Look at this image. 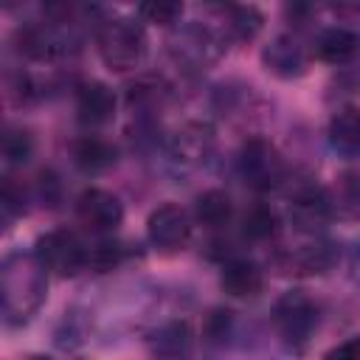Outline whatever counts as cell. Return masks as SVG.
Segmentation results:
<instances>
[{"label":"cell","mask_w":360,"mask_h":360,"mask_svg":"<svg viewBox=\"0 0 360 360\" xmlns=\"http://www.w3.org/2000/svg\"><path fill=\"white\" fill-rule=\"evenodd\" d=\"M48 270L37 253L14 250L0 264V309L6 326L28 323L48 298Z\"/></svg>","instance_id":"obj_1"},{"label":"cell","mask_w":360,"mask_h":360,"mask_svg":"<svg viewBox=\"0 0 360 360\" xmlns=\"http://www.w3.org/2000/svg\"><path fill=\"white\" fill-rule=\"evenodd\" d=\"M96 48L101 62L115 70V73H127L141 68V62L146 59L149 51V39H146V28L138 17H107L98 22L96 28Z\"/></svg>","instance_id":"obj_2"},{"label":"cell","mask_w":360,"mask_h":360,"mask_svg":"<svg viewBox=\"0 0 360 360\" xmlns=\"http://www.w3.org/2000/svg\"><path fill=\"white\" fill-rule=\"evenodd\" d=\"M318 321H321L318 304L304 290L281 292L270 312V323H273L278 340L290 352H304L309 346V340L318 332Z\"/></svg>","instance_id":"obj_3"},{"label":"cell","mask_w":360,"mask_h":360,"mask_svg":"<svg viewBox=\"0 0 360 360\" xmlns=\"http://www.w3.org/2000/svg\"><path fill=\"white\" fill-rule=\"evenodd\" d=\"M225 34L205 22H183L169 37V56L186 73H202L225 53Z\"/></svg>","instance_id":"obj_4"},{"label":"cell","mask_w":360,"mask_h":360,"mask_svg":"<svg viewBox=\"0 0 360 360\" xmlns=\"http://www.w3.org/2000/svg\"><path fill=\"white\" fill-rule=\"evenodd\" d=\"M236 172L253 191H273L287 180V163L281 152L262 135L245 138L236 155Z\"/></svg>","instance_id":"obj_5"},{"label":"cell","mask_w":360,"mask_h":360,"mask_svg":"<svg viewBox=\"0 0 360 360\" xmlns=\"http://www.w3.org/2000/svg\"><path fill=\"white\" fill-rule=\"evenodd\" d=\"M34 253L45 264V270L51 276H59V278L79 276L87 267V259H90V250L82 245V239L73 231H65V228H56V231H48L42 236H37Z\"/></svg>","instance_id":"obj_6"},{"label":"cell","mask_w":360,"mask_h":360,"mask_svg":"<svg viewBox=\"0 0 360 360\" xmlns=\"http://www.w3.org/2000/svg\"><path fill=\"white\" fill-rule=\"evenodd\" d=\"M329 188L318 186L315 180H298L287 197V219L301 233H318L332 219Z\"/></svg>","instance_id":"obj_7"},{"label":"cell","mask_w":360,"mask_h":360,"mask_svg":"<svg viewBox=\"0 0 360 360\" xmlns=\"http://www.w3.org/2000/svg\"><path fill=\"white\" fill-rule=\"evenodd\" d=\"M191 217L183 205L177 202H163L158 205L149 219H146V236H149V245L163 253V256H174L180 250H186V245L191 242Z\"/></svg>","instance_id":"obj_8"},{"label":"cell","mask_w":360,"mask_h":360,"mask_svg":"<svg viewBox=\"0 0 360 360\" xmlns=\"http://www.w3.org/2000/svg\"><path fill=\"white\" fill-rule=\"evenodd\" d=\"M338 264V248L329 239H312L284 248L273 256V267L284 276H326Z\"/></svg>","instance_id":"obj_9"},{"label":"cell","mask_w":360,"mask_h":360,"mask_svg":"<svg viewBox=\"0 0 360 360\" xmlns=\"http://www.w3.org/2000/svg\"><path fill=\"white\" fill-rule=\"evenodd\" d=\"M217 146V132L208 121H186L169 138V155L183 169H197L211 160Z\"/></svg>","instance_id":"obj_10"},{"label":"cell","mask_w":360,"mask_h":360,"mask_svg":"<svg viewBox=\"0 0 360 360\" xmlns=\"http://www.w3.org/2000/svg\"><path fill=\"white\" fill-rule=\"evenodd\" d=\"M76 219L90 233H112L124 222V202L107 188H84L76 200Z\"/></svg>","instance_id":"obj_11"},{"label":"cell","mask_w":360,"mask_h":360,"mask_svg":"<svg viewBox=\"0 0 360 360\" xmlns=\"http://www.w3.org/2000/svg\"><path fill=\"white\" fill-rule=\"evenodd\" d=\"M262 65L276 79H298L307 73L309 65V48L295 34H278L273 37L262 51Z\"/></svg>","instance_id":"obj_12"},{"label":"cell","mask_w":360,"mask_h":360,"mask_svg":"<svg viewBox=\"0 0 360 360\" xmlns=\"http://www.w3.org/2000/svg\"><path fill=\"white\" fill-rule=\"evenodd\" d=\"M115 110H118V98H115L110 84L96 82V79L79 84V90H76V118L84 127H90V129L107 127L115 118Z\"/></svg>","instance_id":"obj_13"},{"label":"cell","mask_w":360,"mask_h":360,"mask_svg":"<svg viewBox=\"0 0 360 360\" xmlns=\"http://www.w3.org/2000/svg\"><path fill=\"white\" fill-rule=\"evenodd\" d=\"M146 346H149V354L155 360H186L194 349L191 323L183 318H172V321H166L149 332Z\"/></svg>","instance_id":"obj_14"},{"label":"cell","mask_w":360,"mask_h":360,"mask_svg":"<svg viewBox=\"0 0 360 360\" xmlns=\"http://www.w3.org/2000/svg\"><path fill=\"white\" fill-rule=\"evenodd\" d=\"M219 287L231 298H256L264 290V270L245 256H233L222 262Z\"/></svg>","instance_id":"obj_15"},{"label":"cell","mask_w":360,"mask_h":360,"mask_svg":"<svg viewBox=\"0 0 360 360\" xmlns=\"http://www.w3.org/2000/svg\"><path fill=\"white\" fill-rule=\"evenodd\" d=\"M70 158H73V163H76L79 172H84V174H101V172H107V169H112L118 163V146L110 138L90 132V135H82V138L73 141Z\"/></svg>","instance_id":"obj_16"},{"label":"cell","mask_w":360,"mask_h":360,"mask_svg":"<svg viewBox=\"0 0 360 360\" xmlns=\"http://www.w3.org/2000/svg\"><path fill=\"white\" fill-rule=\"evenodd\" d=\"M172 87L163 76L158 73H143L135 82H129L127 87V107L138 115H152L158 110H163V104L169 101Z\"/></svg>","instance_id":"obj_17"},{"label":"cell","mask_w":360,"mask_h":360,"mask_svg":"<svg viewBox=\"0 0 360 360\" xmlns=\"http://www.w3.org/2000/svg\"><path fill=\"white\" fill-rule=\"evenodd\" d=\"M329 146L343 158L360 155V110L357 107H340L329 118Z\"/></svg>","instance_id":"obj_18"},{"label":"cell","mask_w":360,"mask_h":360,"mask_svg":"<svg viewBox=\"0 0 360 360\" xmlns=\"http://www.w3.org/2000/svg\"><path fill=\"white\" fill-rule=\"evenodd\" d=\"M354 51H357V37L343 25L323 28L312 45V53L326 65H346L354 56Z\"/></svg>","instance_id":"obj_19"},{"label":"cell","mask_w":360,"mask_h":360,"mask_svg":"<svg viewBox=\"0 0 360 360\" xmlns=\"http://www.w3.org/2000/svg\"><path fill=\"white\" fill-rule=\"evenodd\" d=\"M332 214L346 222H360V172H340L329 188Z\"/></svg>","instance_id":"obj_20"},{"label":"cell","mask_w":360,"mask_h":360,"mask_svg":"<svg viewBox=\"0 0 360 360\" xmlns=\"http://www.w3.org/2000/svg\"><path fill=\"white\" fill-rule=\"evenodd\" d=\"M233 217V200L222 188H208L194 200V219L202 228H225Z\"/></svg>","instance_id":"obj_21"},{"label":"cell","mask_w":360,"mask_h":360,"mask_svg":"<svg viewBox=\"0 0 360 360\" xmlns=\"http://www.w3.org/2000/svg\"><path fill=\"white\" fill-rule=\"evenodd\" d=\"M225 37L233 42H250L264 25V14L256 6H225Z\"/></svg>","instance_id":"obj_22"},{"label":"cell","mask_w":360,"mask_h":360,"mask_svg":"<svg viewBox=\"0 0 360 360\" xmlns=\"http://www.w3.org/2000/svg\"><path fill=\"white\" fill-rule=\"evenodd\" d=\"M278 228H281V217H278L276 208L267 205V202H253V205L245 208V214H242V233H245L250 242L276 239V236H278Z\"/></svg>","instance_id":"obj_23"},{"label":"cell","mask_w":360,"mask_h":360,"mask_svg":"<svg viewBox=\"0 0 360 360\" xmlns=\"http://www.w3.org/2000/svg\"><path fill=\"white\" fill-rule=\"evenodd\" d=\"M34 135L25 127H6L3 132V160L6 166H25L34 158Z\"/></svg>","instance_id":"obj_24"},{"label":"cell","mask_w":360,"mask_h":360,"mask_svg":"<svg viewBox=\"0 0 360 360\" xmlns=\"http://www.w3.org/2000/svg\"><path fill=\"white\" fill-rule=\"evenodd\" d=\"M129 250L124 242H115V239H101L98 245L90 248V259H87V267H93L96 273H107V270H115L127 262Z\"/></svg>","instance_id":"obj_25"},{"label":"cell","mask_w":360,"mask_h":360,"mask_svg":"<svg viewBox=\"0 0 360 360\" xmlns=\"http://www.w3.org/2000/svg\"><path fill=\"white\" fill-rule=\"evenodd\" d=\"M135 14H138L141 22H152V25H163V28H177L180 17H183V6L180 3H141Z\"/></svg>","instance_id":"obj_26"},{"label":"cell","mask_w":360,"mask_h":360,"mask_svg":"<svg viewBox=\"0 0 360 360\" xmlns=\"http://www.w3.org/2000/svg\"><path fill=\"white\" fill-rule=\"evenodd\" d=\"M0 208H3L6 222H11L14 217H22L28 208V188L22 183H17L14 177H6L3 191H0Z\"/></svg>","instance_id":"obj_27"},{"label":"cell","mask_w":360,"mask_h":360,"mask_svg":"<svg viewBox=\"0 0 360 360\" xmlns=\"http://www.w3.org/2000/svg\"><path fill=\"white\" fill-rule=\"evenodd\" d=\"M37 186H39V200H42L45 205H53V202L59 200V180H56L53 172H42Z\"/></svg>","instance_id":"obj_28"},{"label":"cell","mask_w":360,"mask_h":360,"mask_svg":"<svg viewBox=\"0 0 360 360\" xmlns=\"http://www.w3.org/2000/svg\"><path fill=\"white\" fill-rule=\"evenodd\" d=\"M228 329H231V312L217 309V312L208 318V338H211L214 343H219V340H225Z\"/></svg>","instance_id":"obj_29"},{"label":"cell","mask_w":360,"mask_h":360,"mask_svg":"<svg viewBox=\"0 0 360 360\" xmlns=\"http://www.w3.org/2000/svg\"><path fill=\"white\" fill-rule=\"evenodd\" d=\"M326 360H360V335H354V338L343 340L338 349H332V352H329V357H326Z\"/></svg>","instance_id":"obj_30"},{"label":"cell","mask_w":360,"mask_h":360,"mask_svg":"<svg viewBox=\"0 0 360 360\" xmlns=\"http://www.w3.org/2000/svg\"><path fill=\"white\" fill-rule=\"evenodd\" d=\"M352 270H354V281L360 284V242L354 248V256H352Z\"/></svg>","instance_id":"obj_31"},{"label":"cell","mask_w":360,"mask_h":360,"mask_svg":"<svg viewBox=\"0 0 360 360\" xmlns=\"http://www.w3.org/2000/svg\"><path fill=\"white\" fill-rule=\"evenodd\" d=\"M28 360H51V357H42V354H34V357H28Z\"/></svg>","instance_id":"obj_32"}]
</instances>
